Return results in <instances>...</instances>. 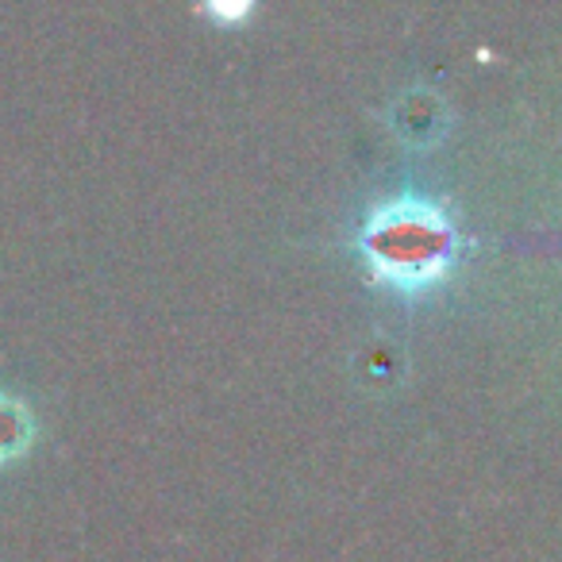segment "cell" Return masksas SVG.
<instances>
[{"label": "cell", "mask_w": 562, "mask_h": 562, "mask_svg": "<svg viewBox=\"0 0 562 562\" xmlns=\"http://www.w3.org/2000/svg\"><path fill=\"white\" fill-rule=\"evenodd\" d=\"M454 235L447 220L431 209H397L382 216L370 227V258L374 266L393 281L405 285H424L436 273H443L447 258H451Z\"/></svg>", "instance_id": "1"}]
</instances>
